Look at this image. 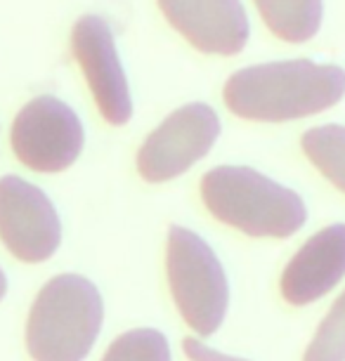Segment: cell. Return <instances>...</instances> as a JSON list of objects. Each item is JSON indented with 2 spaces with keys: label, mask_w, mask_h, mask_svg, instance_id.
Instances as JSON below:
<instances>
[{
  "label": "cell",
  "mask_w": 345,
  "mask_h": 361,
  "mask_svg": "<svg viewBox=\"0 0 345 361\" xmlns=\"http://www.w3.org/2000/svg\"><path fill=\"white\" fill-rule=\"evenodd\" d=\"M345 97V69L313 59H284L234 71L222 87L225 106L255 123H286L336 106Z\"/></svg>",
  "instance_id": "1"
},
{
  "label": "cell",
  "mask_w": 345,
  "mask_h": 361,
  "mask_svg": "<svg viewBox=\"0 0 345 361\" xmlns=\"http://www.w3.org/2000/svg\"><path fill=\"white\" fill-rule=\"evenodd\" d=\"M201 201L215 220L255 238H289L308 220L293 189L248 166H218L201 177Z\"/></svg>",
  "instance_id": "2"
},
{
  "label": "cell",
  "mask_w": 345,
  "mask_h": 361,
  "mask_svg": "<svg viewBox=\"0 0 345 361\" xmlns=\"http://www.w3.org/2000/svg\"><path fill=\"white\" fill-rule=\"evenodd\" d=\"M104 302L90 279H50L26 322V350L33 361H83L102 331Z\"/></svg>",
  "instance_id": "3"
},
{
  "label": "cell",
  "mask_w": 345,
  "mask_h": 361,
  "mask_svg": "<svg viewBox=\"0 0 345 361\" xmlns=\"http://www.w3.org/2000/svg\"><path fill=\"white\" fill-rule=\"evenodd\" d=\"M166 269L185 324L199 336H213L229 305L227 274L213 248L192 229L173 224L168 229Z\"/></svg>",
  "instance_id": "4"
},
{
  "label": "cell",
  "mask_w": 345,
  "mask_h": 361,
  "mask_svg": "<svg viewBox=\"0 0 345 361\" xmlns=\"http://www.w3.org/2000/svg\"><path fill=\"white\" fill-rule=\"evenodd\" d=\"M12 152L36 173H62L78 161L85 147V128L78 114L52 94L26 102L12 121Z\"/></svg>",
  "instance_id": "5"
},
{
  "label": "cell",
  "mask_w": 345,
  "mask_h": 361,
  "mask_svg": "<svg viewBox=\"0 0 345 361\" xmlns=\"http://www.w3.org/2000/svg\"><path fill=\"white\" fill-rule=\"evenodd\" d=\"M220 137V116L211 104L192 102L168 114L147 135L138 152V173L145 182L161 185L185 175L206 159Z\"/></svg>",
  "instance_id": "6"
},
{
  "label": "cell",
  "mask_w": 345,
  "mask_h": 361,
  "mask_svg": "<svg viewBox=\"0 0 345 361\" xmlns=\"http://www.w3.org/2000/svg\"><path fill=\"white\" fill-rule=\"evenodd\" d=\"M0 241L17 260H50L62 243V222L50 196L24 177H0Z\"/></svg>",
  "instance_id": "7"
},
{
  "label": "cell",
  "mask_w": 345,
  "mask_h": 361,
  "mask_svg": "<svg viewBox=\"0 0 345 361\" xmlns=\"http://www.w3.org/2000/svg\"><path fill=\"white\" fill-rule=\"evenodd\" d=\"M71 52L102 118L114 128L126 126L133 116V94L111 26L97 15L78 17L71 29Z\"/></svg>",
  "instance_id": "8"
},
{
  "label": "cell",
  "mask_w": 345,
  "mask_h": 361,
  "mask_svg": "<svg viewBox=\"0 0 345 361\" xmlns=\"http://www.w3.org/2000/svg\"><path fill=\"white\" fill-rule=\"evenodd\" d=\"M168 24L204 54L234 57L248 43L251 24L241 0H157Z\"/></svg>",
  "instance_id": "9"
},
{
  "label": "cell",
  "mask_w": 345,
  "mask_h": 361,
  "mask_svg": "<svg viewBox=\"0 0 345 361\" xmlns=\"http://www.w3.org/2000/svg\"><path fill=\"white\" fill-rule=\"evenodd\" d=\"M345 276V224H331L310 236L282 274V295L303 307L334 290Z\"/></svg>",
  "instance_id": "10"
},
{
  "label": "cell",
  "mask_w": 345,
  "mask_h": 361,
  "mask_svg": "<svg viewBox=\"0 0 345 361\" xmlns=\"http://www.w3.org/2000/svg\"><path fill=\"white\" fill-rule=\"evenodd\" d=\"M272 36L284 43H308L324 19V0H253Z\"/></svg>",
  "instance_id": "11"
},
{
  "label": "cell",
  "mask_w": 345,
  "mask_h": 361,
  "mask_svg": "<svg viewBox=\"0 0 345 361\" xmlns=\"http://www.w3.org/2000/svg\"><path fill=\"white\" fill-rule=\"evenodd\" d=\"M301 147L310 163L345 194V126L329 123L310 128L303 133Z\"/></svg>",
  "instance_id": "12"
},
{
  "label": "cell",
  "mask_w": 345,
  "mask_h": 361,
  "mask_svg": "<svg viewBox=\"0 0 345 361\" xmlns=\"http://www.w3.org/2000/svg\"><path fill=\"white\" fill-rule=\"evenodd\" d=\"M102 361H171V347L161 331L135 329L114 340Z\"/></svg>",
  "instance_id": "13"
},
{
  "label": "cell",
  "mask_w": 345,
  "mask_h": 361,
  "mask_svg": "<svg viewBox=\"0 0 345 361\" xmlns=\"http://www.w3.org/2000/svg\"><path fill=\"white\" fill-rule=\"evenodd\" d=\"M303 361H345V290L324 317Z\"/></svg>",
  "instance_id": "14"
},
{
  "label": "cell",
  "mask_w": 345,
  "mask_h": 361,
  "mask_svg": "<svg viewBox=\"0 0 345 361\" xmlns=\"http://www.w3.org/2000/svg\"><path fill=\"white\" fill-rule=\"evenodd\" d=\"M182 350L192 361H246L239 357H232V354H222L213 347H208L204 343H199L196 338H185L182 340Z\"/></svg>",
  "instance_id": "15"
},
{
  "label": "cell",
  "mask_w": 345,
  "mask_h": 361,
  "mask_svg": "<svg viewBox=\"0 0 345 361\" xmlns=\"http://www.w3.org/2000/svg\"><path fill=\"white\" fill-rule=\"evenodd\" d=\"M5 293H8V276H5V271L0 269V300L5 298Z\"/></svg>",
  "instance_id": "16"
}]
</instances>
